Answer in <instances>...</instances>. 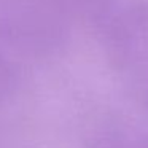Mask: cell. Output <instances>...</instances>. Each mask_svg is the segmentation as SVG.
I'll use <instances>...</instances> for the list:
<instances>
[{"instance_id": "6da1fadb", "label": "cell", "mask_w": 148, "mask_h": 148, "mask_svg": "<svg viewBox=\"0 0 148 148\" xmlns=\"http://www.w3.org/2000/svg\"><path fill=\"white\" fill-rule=\"evenodd\" d=\"M86 27L119 80L148 108V2L105 0Z\"/></svg>"}, {"instance_id": "7a4b0ae2", "label": "cell", "mask_w": 148, "mask_h": 148, "mask_svg": "<svg viewBox=\"0 0 148 148\" xmlns=\"http://www.w3.org/2000/svg\"><path fill=\"white\" fill-rule=\"evenodd\" d=\"M70 19L56 0H0V43L34 58L59 53Z\"/></svg>"}, {"instance_id": "3957f363", "label": "cell", "mask_w": 148, "mask_h": 148, "mask_svg": "<svg viewBox=\"0 0 148 148\" xmlns=\"http://www.w3.org/2000/svg\"><path fill=\"white\" fill-rule=\"evenodd\" d=\"M89 148H148V129L132 119L108 118L94 129Z\"/></svg>"}, {"instance_id": "277c9868", "label": "cell", "mask_w": 148, "mask_h": 148, "mask_svg": "<svg viewBox=\"0 0 148 148\" xmlns=\"http://www.w3.org/2000/svg\"><path fill=\"white\" fill-rule=\"evenodd\" d=\"M11 84H13V72H11L7 59L0 53V99H3L10 92Z\"/></svg>"}]
</instances>
